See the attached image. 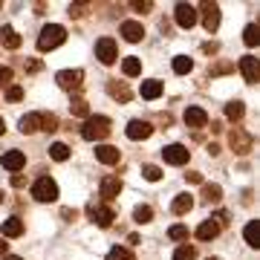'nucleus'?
Segmentation results:
<instances>
[{
	"mask_svg": "<svg viewBox=\"0 0 260 260\" xmlns=\"http://www.w3.org/2000/svg\"><path fill=\"white\" fill-rule=\"evenodd\" d=\"M81 136L87 142H102L110 136V119L107 116H90V119L84 121L81 127Z\"/></svg>",
	"mask_w": 260,
	"mask_h": 260,
	"instance_id": "nucleus-1",
	"label": "nucleus"
},
{
	"mask_svg": "<svg viewBox=\"0 0 260 260\" xmlns=\"http://www.w3.org/2000/svg\"><path fill=\"white\" fill-rule=\"evenodd\" d=\"M64 41H67V29L58 26V23H49V26H44L41 35H38V49H41V52H49V49L61 47Z\"/></svg>",
	"mask_w": 260,
	"mask_h": 260,
	"instance_id": "nucleus-2",
	"label": "nucleus"
},
{
	"mask_svg": "<svg viewBox=\"0 0 260 260\" xmlns=\"http://www.w3.org/2000/svg\"><path fill=\"white\" fill-rule=\"evenodd\" d=\"M32 197H35L38 203H55V200H58V185H55V179L41 177L35 185H32Z\"/></svg>",
	"mask_w": 260,
	"mask_h": 260,
	"instance_id": "nucleus-3",
	"label": "nucleus"
},
{
	"mask_svg": "<svg viewBox=\"0 0 260 260\" xmlns=\"http://www.w3.org/2000/svg\"><path fill=\"white\" fill-rule=\"evenodd\" d=\"M55 81L61 90H67V93H75V90H81L84 84V73L81 70H61V73L55 75Z\"/></svg>",
	"mask_w": 260,
	"mask_h": 260,
	"instance_id": "nucleus-4",
	"label": "nucleus"
},
{
	"mask_svg": "<svg viewBox=\"0 0 260 260\" xmlns=\"http://www.w3.org/2000/svg\"><path fill=\"white\" fill-rule=\"evenodd\" d=\"M87 214H90L102 229H110L113 220H116V211H113L110 205H102V203H90L87 205Z\"/></svg>",
	"mask_w": 260,
	"mask_h": 260,
	"instance_id": "nucleus-5",
	"label": "nucleus"
},
{
	"mask_svg": "<svg viewBox=\"0 0 260 260\" xmlns=\"http://www.w3.org/2000/svg\"><path fill=\"white\" fill-rule=\"evenodd\" d=\"M95 58L102 61V64L110 67L116 58H119V49H116V41L113 38H99V44H95Z\"/></svg>",
	"mask_w": 260,
	"mask_h": 260,
	"instance_id": "nucleus-6",
	"label": "nucleus"
},
{
	"mask_svg": "<svg viewBox=\"0 0 260 260\" xmlns=\"http://www.w3.org/2000/svg\"><path fill=\"white\" fill-rule=\"evenodd\" d=\"M229 145H232V150H234V153H240V156H246V153L251 150V136L246 133V130L234 127L232 133H229Z\"/></svg>",
	"mask_w": 260,
	"mask_h": 260,
	"instance_id": "nucleus-7",
	"label": "nucleus"
},
{
	"mask_svg": "<svg viewBox=\"0 0 260 260\" xmlns=\"http://www.w3.org/2000/svg\"><path fill=\"white\" fill-rule=\"evenodd\" d=\"M162 156H165L168 165H185L191 159V150L185 145H168V148H162Z\"/></svg>",
	"mask_w": 260,
	"mask_h": 260,
	"instance_id": "nucleus-8",
	"label": "nucleus"
},
{
	"mask_svg": "<svg viewBox=\"0 0 260 260\" xmlns=\"http://www.w3.org/2000/svg\"><path fill=\"white\" fill-rule=\"evenodd\" d=\"M124 133H127V139L142 142V139H148L150 133H153V124H150V121H142V119H133L127 127H124Z\"/></svg>",
	"mask_w": 260,
	"mask_h": 260,
	"instance_id": "nucleus-9",
	"label": "nucleus"
},
{
	"mask_svg": "<svg viewBox=\"0 0 260 260\" xmlns=\"http://www.w3.org/2000/svg\"><path fill=\"white\" fill-rule=\"evenodd\" d=\"M174 18H177V23L182 29H191L197 23V9L191 6V3H179L177 9H174Z\"/></svg>",
	"mask_w": 260,
	"mask_h": 260,
	"instance_id": "nucleus-10",
	"label": "nucleus"
},
{
	"mask_svg": "<svg viewBox=\"0 0 260 260\" xmlns=\"http://www.w3.org/2000/svg\"><path fill=\"white\" fill-rule=\"evenodd\" d=\"M200 9H203V26L208 32H217V26H220V6L217 3H203Z\"/></svg>",
	"mask_w": 260,
	"mask_h": 260,
	"instance_id": "nucleus-11",
	"label": "nucleus"
},
{
	"mask_svg": "<svg viewBox=\"0 0 260 260\" xmlns=\"http://www.w3.org/2000/svg\"><path fill=\"white\" fill-rule=\"evenodd\" d=\"M240 73H243V78H246L249 84H257V78H260L257 58H254V55H243L240 58Z\"/></svg>",
	"mask_w": 260,
	"mask_h": 260,
	"instance_id": "nucleus-12",
	"label": "nucleus"
},
{
	"mask_svg": "<svg viewBox=\"0 0 260 260\" xmlns=\"http://www.w3.org/2000/svg\"><path fill=\"white\" fill-rule=\"evenodd\" d=\"M121 38L130 41V44H139L142 38H145V26H142L139 20H124L121 23Z\"/></svg>",
	"mask_w": 260,
	"mask_h": 260,
	"instance_id": "nucleus-13",
	"label": "nucleus"
},
{
	"mask_svg": "<svg viewBox=\"0 0 260 260\" xmlns=\"http://www.w3.org/2000/svg\"><path fill=\"white\" fill-rule=\"evenodd\" d=\"M185 124L188 127H194V130L205 127V124H208V113H205L203 107H188L185 110Z\"/></svg>",
	"mask_w": 260,
	"mask_h": 260,
	"instance_id": "nucleus-14",
	"label": "nucleus"
},
{
	"mask_svg": "<svg viewBox=\"0 0 260 260\" xmlns=\"http://www.w3.org/2000/svg\"><path fill=\"white\" fill-rule=\"evenodd\" d=\"M44 130V113H26L20 119V133H38Z\"/></svg>",
	"mask_w": 260,
	"mask_h": 260,
	"instance_id": "nucleus-15",
	"label": "nucleus"
},
{
	"mask_svg": "<svg viewBox=\"0 0 260 260\" xmlns=\"http://www.w3.org/2000/svg\"><path fill=\"white\" fill-rule=\"evenodd\" d=\"M95 159L104 162V165H116L121 159V150L113 148V145H99V148H95Z\"/></svg>",
	"mask_w": 260,
	"mask_h": 260,
	"instance_id": "nucleus-16",
	"label": "nucleus"
},
{
	"mask_svg": "<svg viewBox=\"0 0 260 260\" xmlns=\"http://www.w3.org/2000/svg\"><path fill=\"white\" fill-rule=\"evenodd\" d=\"M0 162H3V168H6V171L18 174L20 168L26 165V156H23L20 150H9V153H3V159H0Z\"/></svg>",
	"mask_w": 260,
	"mask_h": 260,
	"instance_id": "nucleus-17",
	"label": "nucleus"
},
{
	"mask_svg": "<svg viewBox=\"0 0 260 260\" xmlns=\"http://www.w3.org/2000/svg\"><path fill=\"white\" fill-rule=\"evenodd\" d=\"M121 194V179L119 177H104L102 179V197L104 200H116Z\"/></svg>",
	"mask_w": 260,
	"mask_h": 260,
	"instance_id": "nucleus-18",
	"label": "nucleus"
},
{
	"mask_svg": "<svg viewBox=\"0 0 260 260\" xmlns=\"http://www.w3.org/2000/svg\"><path fill=\"white\" fill-rule=\"evenodd\" d=\"M107 93H110L116 102H121V104H127L130 95H133V93H130V87L124 81H110V84H107Z\"/></svg>",
	"mask_w": 260,
	"mask_h": 260,
	"instance_id": "nucleus-19",
	"label": "nucleus"
},
{
	"mask_svg": "<svg viewBox=\"0 0 260 260\" xmlns=\"http://www.w3.org/2000/svg\"><path fill=\"white\" fill-rule=\"evenodd\" d=\"M0 232H3V237H20L23 234V220L20 217H9V220H3Z\"/></svg>",
	"mask_w": 260,
	"mask_h": 260,
	"instance_id": "nucleus-20",
	"label": "nucleus"
},
{
	"mask_svg": "<svg viewBox=\"0 0 260 260\" xmlns=\"http://www.w3.org/2000/svg\"><path fill=\"white\" fill-rule=\"evenodd\" d=\"M243 237H246V243H249L251 249H257V246H260V223H257V220H249V223H246Z\"/></svg>",
	"mask_w": 260,
	"mask_h": 260,
	"instance_id": "nucleus-21",
	"label": "nucleus"
},
{
	"mask_svg": "<svg viewBox=\"0 0 260 260\" xmlns=\"http://www.w3.org/2000/svg\"><path fill=\"white\" fill-rule=\"evenodd\" d=\"M194 208V197L191 194H177L174 197V205H171V211L174 214H188Z\"/></svg>",
	"mask_w": 260,
	"mask_h": 260,
	"instance_id": "nucleus-22",
	"label": "nucleus"
},
{
	"mask_svg": "<svg viewBox=\"0 0 260 260\" xmlns=\"http://www.w3.org/2000/svg\"><path fill=\"white\" fill-rule=\"evenodd\" d=\"M217 234H220V223H217V220H205V223L197 229V237H200V240H214Z\"/></svg>",
	"mask_w": 260,
	"mask_h": 260,
	"instance_id": "nucleus-23",
	"label": "nucleus"
},
{
	"mask_svg": "<svg viewBox=\"0 0 260 260\" xmlns=\"http://www.w3.org/2000/svg\"><path fill=\"white\" fill-rule=\"evenodd\" d=\"M0 41H3V47H6V49H18V47H20V35H18L12 26H3V29H0Z\"/></svg>",
	"mask_w": 260,
	"mask_h": 260,
	"instance_id": "nucleus-24",
	"label": "nucleus"
},
{
	"mask_svg": "<svg viewBox=\"0 0 260 260\" xmlns=\"http://www.w3.org/2000/svg\"><path fill=\"white\" fill-rule=\"evenodd\" d=\"M142 99H148V102H153V99H159L162 95V81H142Z\"/></svg>",
	"mask_w": 260,
	"mask_h": 260,
	"instance_id": "nucleus-25",
	"label": "nucleus"
},
{
	"mask_svg": "<svg viewBox=\"0 0 260 260\" xmlns=\"http://www.w3.org/2000/svg\"><path fill=\"white\" fill-rule=\"evenodd\" d=\"M121 73L127 75V78H133V75H139L142 73V61L136 55H127L124 61H121Z\"/></svg>",
	"mask_w": 260,
	"mask_h": 260,
	"instance_id": "nucleus-26",
	"label": "nucleus"
},
{
	"mask_svg": "<svg viewBox=\"0 0 260 260\" xmlns=\"http://www.w3.org/2000/svg\"><path fill=\"white\" fill-rule=\"evenodd\" d=\"M191 70H194V61H191L188 55H177V58H174V73H177V75H188Z\"/></svg>",
	"mask_w": 260,
	"mask_h": 260,
	"instance_id": "nucleus-27",
	"label": "nucleus"
},
{
	"mask_svg": "<svg viewBox=\"0 0 260 260\" xmlns=\"http://www.w3.org/2000/svg\"><path fill=\"white\" fill-rule=\"evenodd\" d=\"M70 113H73V116H78V119H90V107H87V102H84V99H78V95H75L73 104H70Z\"/></svg>",
	"mask_w": 260,
	"mask_h": 260,
	"instance_id": "nucleus-28",
	"label": "nucleus"
},
{
	"mask_svg": "<svg viewBox=\"0 0 260 260\" xmlns=\"http://www.w3.org/2000/svg\"><path fill=\"white\" fill-rule=\"evenodd\" d=\"M133 220H136V223H150V220H153V208H150V205H136V208H133Z\"/></svg>",
	"mask_w": 260,
	"mask_h": 260,
	"instance_id": "nucleus-29",
	"label": "nucleus"
},
{
	"mask_svg": "<svg viewBox=\"0 0 260 260\" xmlns=\"http://www.w3.org/2000/svg\"><path fill=\"white\" fill-rule=\"evenodd\" d=\"M49 156L55 159V162H67V159H70V148H67L64 142H55V145L49 148Z\"/></svg>",
	"mask_w": 260,
	"mask_h": 260,
	"instance_id": "nucleus-30",
	"label": "nucleus"
},
{
	"mask_svg": "<svg viewBox=\"0 0 260 260\" xmlns=\"http://www.w3.org/2000/svg\"><path fill=\"white\" fill-rule=\"evenodd\" d=\"M243 113H246L243 102H232V104H225V116H229L232 121H240V119H243Z\"/></svg>",
	"mask_w": 260,
	"mask_h": 260,
	"instance_id": "nucleus-31",
	"label": "nucleus"
},
{
	"mask_svg": "<svg viewBox=\"0 0 260 260\" xmlns=\"http://www.w3.org/2000/svg\"><path fill=\"white\" fill-rule=\"evenodd\" d=\"M203 197L208 203H220V200H223V188L220 185H203Z\"/></svg>",
	"mask_w": 260,
	"mask_h": 260,
	"instance_id": "nucleus-32",
	"label": "nucleus"
},
{
	"mask_svg": "<svg viewBox=\"0 0 260 260\" xmlns=\"http://www.w3.org/2000/svg\"><path fill=\"white\" fill-rule=\"evenodd\" d=\"M243 44L246 47H254L257 44V23H249V26L243 29Z\"/></svg>",
	"mask_w": 260,
	"mask_h": 260,
	"instance_id": "nucleus-33",
	"label": "nucleus"
},
{
	"mask_svg": "<svg viewBox=\"0 0 260 260\" xmlns=\"http://www.w3.org/2000/svg\"><path fill=\"white\" fill-rule=\"evenodd\" d=\"M107 260H136V257H133V251H130V249H121V246H116V249L107 251Z\"/></svg>",
	"mask_w": 260,
	"mask_h": 260,
	"instance_id": "nucleus-34",
	"label": "nucleus"
},
{
	"mask_svg": "<svg viewBox=\"0 0 260 260\" xmlns=\"http://www.w3.org/2000/svg\"><path fill=\"white\" fill-rule=\"evenodd\" d=\"M142 177L148 179V182H159V179H162V168H156V165H145V168H142Z\"/></svg>",
	"mask_w": 260,
	"mask_h": 260,
	"instance_id": "nucleus-35",
	"label": "nucleus"
},
{
	"mask_svg": "<svg viewBox=\"0 0 260 260\" xmlns=\"http://www.w3.org/2000/svg\"><path fill=\"white\" fill-rule=\"evenodd\" d=\"M174 260H197V249L194 246H179L174 251Z\"/></svg>",
	"mask_w": 260,
	"mask_h": 260,
	"instance_id": "nucleus-36",
	"label": "nucleus"
},
{
	"mask_svg": "<svg viewBox=\"0 0 260 260\" xmlns=\"http://www.w3.org/2000/svg\"><path fill=\"white\" fill-rule=\"evenodd\" d=\"M168 237H171V240H188V229L185 225H171V229H168Z\"/></svg>",
	"mask_w": 260,
	"mask_h": 260,
	"instance_id": "nucleus-37",
	"label": "nucleus"
},
{
	"mask_svg": "<svg viewBox=\"0 0 260 260\" xmlns=\"http://www.w3.org/2000/svg\"><path fill=\"white\" fill-rule=\"evenodd\" d=\"M44 130H58V116H52V113H44Z\"/></svg>",
	"mask_w": 260,
	"mask_h": 260,
	"instance_id": "nucleus-38",
	"label": "nucleus"
},
{
	"mask_svg": "<svg viewBox=\"0 0 260 260\" xmlns=\"http://www.w3.org/2000/svg\"><path fill=\"white\" fill-rule=\"evenodd\" d=\"M6 99H9V102H20V99H23V90H20L18 84H12L9 90H6Z\"/></svg>",
	"mask_w": 260,
	"mask_h": 260,
	"instance_id": "nucleus-39",
	"label": "nucleus"
},
{
	"mask_svg": "<svg viewBox=\"0 0 260 260\" xmlns=\"http://www.w3.org/2000/svg\"><path fill=\"white\" fill-rule=\"evenodd\" d=\"M229 70H232V64H229V61H220V64L217 67H211V70H208V75H223V73H229Z\"/></svg>",
	"mask_w": 260,
	"mask_h": 260,
	"instance_id": "nucleus-40",
	"label": "nucleus"
},
{
	"mask_svg": "<svg viewBox=\"0 0 260 260\" xmlns=\"http://www.w3.org/2000/svg\"><path fill=\"white\" fill-rule=\"evenodd\" d=\"M84 9H87V3H70V18H81Z\"/></svg>",
	"mask_w": 260,
	"mask_h": 260,
	"instance_id": "nucleus-41",
	"label": "nucleus"
},
{
	"mask_svg": "<svg viewBox=\"0 0 260 260\" xmlns=\"http://www.w3.org/2000/svg\"><path fill=\"white\" fill-rule=\"evenodd\" d=\"M133 9H139L142 15H145V12L153 9V3H150V0H136V3H133Z\"/></svg>",
	"mask_w": 260,
	"mask_h": 260,
	"instance_id": "nucleus-42",
	"label": "nucleus"
},
{
	"mask_svg": "<svg viewBox=\"0 0 260 260\" xmlns=\"http://www.w3.org/2000/svg\"><path fill=\"white\" fill-rule=\"evenodd\" d=\"M12 81V70L9 67H0V87H3V84H9Z\"/></svg>",
	"mask_w": 260,
	"mask_h": 260,
	"instance_id": "nucleus-43",
	"label": "nucleus"
},
{
	"mask_svg": "<svg viewBox=\"0 0 260 260\" xmlns=\"http://www.w3.org/2000/svg\"><path fill=\"white\" fill-rule=\"evenodd\" d=\"M12 185H15V188H23V185H26L23 174H12Z\"/></svg>",
	"mask_w": 260,
	"mask_h": 260,
	"instance_id": "nucleus-44",
	"label": "nucleus"
},
{
	"mask_svg": "<svg viewBox=\"0 0 260 260\" xmlns=\"http://www.w3.org/2000/svg\"><path fill=\"white\" fill-rule=\"evenodd\" d=\"M185 177H188V182H203V174H200V171H191Z\"/></svg>",
	"mask_w": 260,
	"mask_h": 260,
	"instance_id": "nucleus-45",
	"label": "nucleus"
},
{
	"mask_svg": "<svg viewBox=\"0 0 260 260\" xmlns=\"http://www.w3.org/2000/svg\"><path fill=\"white\" fill-rule=\"evenodd\" d=\"M64 220H75V217H78V211H75V208H64Z\"/></svg>",
	"mask_w": 260,
	"mask_h": 260,
	"instance_id": "nucleus-46",
	"label": "nucleus"
},
{
	"mask_svg": "<svg viewBox=\"0 0 260 260\" xmlns=\"http://www.w3.org/2000/svg\"><path fill=\"white\" fill-rule=\"evenodd\" d=\"M217 49H220V47H217V44H203V52H208V55H214Z\"/></svg>",
	"mask_w": 260,
	"mask_h": 260,
	"instance_id": "nucleus-47",
	"label": "nucleus"
},
{
	"mask_svg": "<svg viewBox=\"0 0 260 260\" xmlns=\"http://www.w3.org/2000/svg\"><path fill=\"white\" fill-rule=\"evenodd\" d=\"M26 70H29V73H38V70H41V61H29Z\"/></svg>",
	"mask_w": 260,
	"mask_h": 260,
	"instance_id": "nucleus-48",
	"label": "nucleus"
},
{
	"mask_svg": "<svg viewBox=\"0 0 260 260\" xmlns=\"http://www.w3.org/2000/svg\"><path fill=\"white\" fill-rule=\"evenodd\" d=\"M6 249H9V243H3V240H0V260L6 257Z\"/></svg>",
	"mask_w": 260,
	"mask_h": 260,
	"instance_id": "nucleus-49",
	"label": "nucleus"
},
{
	"mask_svg": "<svg viewBox=\"0 0 260 260\" xmlns=\"http://www.w3.org/2000/svg\"><path fill=\"white\" fill-rule=\"evenodd\" d=\"M6 133V121H3V116H0V136Z\"/></svg>",
	"mask_w": 260,
	"mask_h": 260,
	"instance_id": "nucleus-50",
	"label": "nucleus"
},
{
	"mask_svg": "<svg viewBox=\"0 0 260 260\" xmlns=\"http://www.w3.org/2000/svg\"><path fill=\"white\" fill-rule=\"evenodd\" d=\"M3 260H23V257H15V254H6Z\"/></svg>",
	"mask_w": 260,
	"mask_h": 260,
	"instance_id": "nucleus-51",
	"label": "nucleus"
},
{
	"mask_svg": "<svg viewBox=\"0 0 260 260\" xmlns=\"http://www.w3.org/2000/svg\"><path fill=\"white\" fill-rule=\"evenodd\" d=\"M0 203H3V191H0Z\"/></svg>",
	"mask_w": 260,
	"mask_h": 260,
	"instance_id": "nucleus-52",
	"label": "nucleus"
},
{
	"mask_svg": "<svg viewBox=\"0 0 260 260\" xmlns=\"http://www.w3.org/2000/svg\"><path fill=\"white\" fill-rule=\"evenodd\" d=\"M208 260H220V257H208Z\"/></svg>",
	"mask_w": 260,
	"mask_h": 260,
	"instance_id": "nucleus-53",
	"label": "nucleus"
}]
</instances>
